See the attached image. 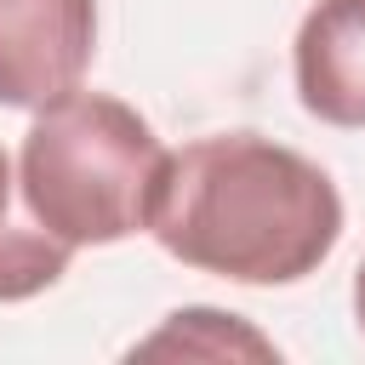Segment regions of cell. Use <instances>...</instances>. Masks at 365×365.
Segmentation results:
<instances>
[{
	"mask_svg": "<svg viewBox=\"0 0 365 365\" xmlns=\"http://www.w3.org/2000/svg\"><path fill=\"white\" fill-rule=\"evenodd\" d=\"M68 257L74 251L29 217L11 160L0 148V302H29V297L51 291L68 274Z\"/></svg>",
	"mask_w": 365,
	"mask_h": 365,
	"instance_id": "cell-5",
	"label": "cell"
},
{
	"mask_svg": "<svg viewBox=\"0 0 365 365\" xmlns=\"http://www.w3.org/2000/svg\"><path fill=\"white\" fill-rule=\"evenodd\" d=\"M137 354L143 359H154V354H182V359H234V354L274 359L279 348L262 331H251L240 314H222V308H177V314H165V325L148 342L131 348V359Z\"/></svg>",
	"mask_w": 365,
	"mask_h": 365,
	"instance_id": "cell-6",
	"label": "cell"
},
{
	"mask_svg": "<svg viewBox=\"0 0 365 365\" xmlns=\"http://www.w3.org/2000/svg\"><path fill=\"white\" fill-rule=\"evenodd\" d=\"M148 234L182 268L234 285H297L342 240L336 182L257 131H217L165 160Z\"/></svg>",
	"mask_w": 365,
	"mask_h": 365,
	"instance_id": "cell-1",
	"label": "cell"
},
{
	"mask_svg": "<svg viewBox=\"0 0 365 365\" xmlns=\"http://www.w3.org/2000/svg\"><path fill=\"white\" fill-rule=\"evenodd\" d=\"M165 160V143L131 103L108 91H68L34 108L17 154V188L29 217L68 251L114 245L148 234Z\"/></svg>",
	"mask_w": 365,
	"mask_h": 365,
	"instance_id": "cell-2",
	"label": "cell"
},
{
	"mask_svg": "<svg viewBox=\"0 0 365 365\" xmlns=\"http://www.w3.org/2000/svg\"><path fill=\"white\" fill-rule=\"evenodd\" d=\"M297 97L336 131H365V0H314L291 46Z\"/></svg>",
	"mask_w": 365,
	"mask_h": 365,
	"instance_id": "cell-4",
	"label": "cell"
},
{
	"mask_svg": "<svg viewBox=\"0 0 365 365\" xmlns=\"http://www.w3.org/2000/svg\"><path fill=\"white\" fill-rule=\"evenodd\" d=\"M97 51V0H0V108L80 91Z\"/></svg>",
	"mask_w": 365,
	"mask_h": 365,
	"instance_id": "cell-3",
	"label": "cell"
},
{
	"mask_svg": "<svg viewBox=\"0 0 365 365\" xmlns=\"http://www.w3.org/2000/svg\"><path fill=\"white\" fill-rule=\"evenodd\" d=\"M354 319H359V331H365V262H359V274H354Z\"/></svg>",
	"mask_w": 365,
	"mask_h": 365,
	"instance_id": "cell-7",
	"label": "cell"
}]
</instances>
